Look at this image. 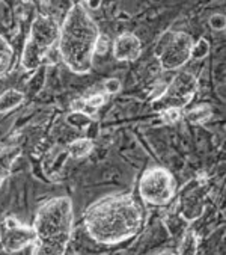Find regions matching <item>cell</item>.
Listing matches in <instances>:
<instances>
[{
	"instance_id": "18",
	"label": "cell",
	"mask_w": 226,
	"mask_h": 255,
	"mask_svg": "<svg viewBox=\"0 0 226 255\" xmlns=\"http://www.w3.org/2000/svg\"><path fill=\"white\" fill-rule=\"evenodd\" d=\"M210 53V41L207 38H199L192 47V58L204 59Z\"/></svg>"
},
{
	"instance_id": "10",
	"label": "cell",
	"mask_w": 226,
	"mask_h": 255,
	"mask_svg": "<svg viewBox=\"0 0 226 255\" xmlns=\"http://www.w3.org/2000/svg\"><path fill=\"white\" fill-rule=\"evenodd\" d=\"M142 53V42L137 35L131 32L121 33L113 41V56L122 62H133Z\"/></svg>"
},
{
	"instance_id": "12",
	"label": "cell",
	"mask_w": 226,
	"mask_h": 255,
	"mask_svg": "<svg viewBox=\"0 0 226 255\" xmlns=\"http://www.w3.org/2000/svg\"><path fill=\"white\" fill-rule=\"evenodd\" d=\"M20 154L21 149L18 146H9L0 149V187L3 186V183L9 177L12 171V165L20 157Z\"/></svg>"
},
{
	"instance_id": "5",
	"label": "cell",
	"mask_w": 226,
	"mask_h": 255,
	"mask_svg": "<svg viewBox=\"0 0 226 255\" xmlns=\"http://www.w3.org/2000/svg\"><path fill=\"white\" fill-rule=\"evenodd\" d=\"M195 41L187 32H166L157 42L155 56L164 71H178L192 59Z\"/></svg>"
},
{
	"instance_id": "16",
	"label": "cell",
	"mask_w": 226,
	"mask_h": 255,
	"mask_svg": "<svg viewBox=\"0 0 226 255\" xmlns=\"http://www.w3.org/2000/svg\"><path fill=\"white\" fill-rule=\"evenodd\" d=\"M211 117H213V109L210 105H198L186 114L187 121L190 124H195V126L205 124Z\"/></svg>"
},
{
	"instance_id": "4",
	"label": "cell",
	"mask_w": 226,
	"mask_h": 255,
	"mask_svg": "<svg viewBox=\"0 0 226 255\" xmlns=\"http://www.w3.org/2000/svg\"><path fill=\"white\" fill-rule=\"evenodd\" d=\"M59 33L61 26L53 17L38 14L33 18L21 53V67L24 71L32 73L41 67L42 61L58 44Z\"/></svg>"
},
{
	"instance_id": "17",
	"label": "cell",
	"mask_w": 226,
	"mask_h": 255,
	"mask_svg": "<svg viewBox=\"0 0 226 255\" xmlns=\"http://www.w3.org/2000/svg\"><path fill=\"white\" fill-rule=\"evenodd\" d=\"M198 245H199V239L198 234L193 230H187L184 233V236L181 237V243H180V249L177 251V254H196L198 252Z\"/></svg>"
},
{
	"instance_id": "22",
	"label": "cell",
	"mask_w": 226,
	"mask_h": 255,
	"mask_svg": "<svg viewBox=\"0 0 226 255\" xmlns=\"http://www.w3.org/2000/svg\"><path fill=\"white\" fill-rule=\"evenodd\" d=\"M86 5H91V6H100L101 2H86Z\"/></svg>"
},
{
	"instance_id": "6",
	"label": "cell",
	"mask_w": 226,
	"mask_h": 255,
	"mask_svg": "<svg viewBox=\"0 0 226 255\" xmlns=\"http://www.w3.org/2000/svg\"><path fill=\"white\" fill-rule=\"evenodd\" d=\"M139 193L149 206L163 207L177 195V181L166 168H149L143 172L139 181Z\"/></svg>"
},
{
	"instance_id": "3",
	"label": "cell",
	"mask_w": 226,
	"mask_h": 255,
	"mask_svg": "<svg viewBox=\"0 0 226 255\" xmlns=\"http://www.w3.org/2000/svg\"><path fill=\"white\" fill-rule=\"evenodd\" d=\"M74 225L73 202L68 196H54L38 209L33 219V254L64 255Z\"/></svg>"
},
{
	"instance_id": "19",
	"label": "cell",
	"mask_w": 226,
	"mask_h": 255,
	"mask_svg": "<svg viewBox=\"0 0 226 255\" xmlns=\"http://www.w3.org/2000/svg\"><path fill=\"white\" fill-rule=\"evenodd\" d=\"M160 115L166 124H177L183 118V114L178 109H166V111H161Z\"/></svg>"
},
{
	"instance_id": "21",
	"label": "cell",
	"mask_w": 226,
	"mask_h": 255,
	"mask_svg": "<svg viewBox=\"0 0 226 255\" xmlns=\"http://www.w3.org/2000/svg\"><path fill=\"white\" fill-rule=\"evenodd\" d=\"M104 89L107 94H116L121 91V82L118 79H109L104 82Z\"/></svg>"
},
{
	"instance_id": "14",
	"label": "cell",
	"mask_w": 226,
	"mask_h": 255,
	"mask_svg": "<svg viewBox=\"0 0 226 255\" xmlns=\"http://www.w3.org/2000/svg\"><path fill=\"white\" fill-rule=\"evenodd\" d=\"M12 65H14V48L3 35H0V79L8 76Z\"/></svg>"
},
{
	"instance_id": "7",
	"label": "cell",
	"mask_w": 226,
	"mask_h": 255,
	"mask_svg": "<svg viewBox=\"0 0 226 255\" xmlns=\"http://www.w3.org/2000/svg\"><path fill=\"white\" fill-rule=\"evenodd\" d=\"M198 91V79L189 71L178 73L172 82L164 86V91L152 100V109L157 112L166 109H178L183 111L193 100Z\"/></svg>"
},
{
	"instance_id": "15",
	"label": "cell",
	"mask_w": 226,
	"mask_h": 255,
	"mask_svg": "<svg viewBox=\"0 0 226 255\" xmlns=\"http://www.w3.org/2000/svg\"><path fill=\"white\" fill-rule=\"evenodd\" d=\"M92 148H94V142L91 139L80 137L67 145V152L73 159H83L92 151Z\"/></svg>"
},
{
	"instance_id": "20",
	"label": "cell",
	"mask_w": 226,
	"mask_h": 255,
	"mask_svg": "<svg viewBox=\"0 0 226 255\" xmlns=\"http://www.w3.org/2000/svg\"><path fill=\"white\" fill-rule=\"evenodd\" d=\"M208 23H210L211 29H214V30H225V27H226V18L223 14H213L210 17Z\"/></svg>"
},
{
	"instance_id": "2",
	"label": "cell",
	"mask_w": 226,
	"mask_h": 255,
	"mask_svg": "<svg viewBox=\"0 0 226 255\" xmlns=\"http://www.w3.org/2000/svg\"><path fill=\"white\" fill-rule=\"evenodd\" d=\"M101 36L100 27L83 2L74 3L61 26L58 53L62 62L74 74H88L92 68L97 44Z\"/></svg>"
},
{
	"instance_id": "9",
	"label": "cell",
	"mask_w": 226,
	"mask_h": 255,
	"mask_svg": "<svg viewBox=\"0 0 226 255\" xmlns=\"http://www.w3.org/2000/svg\"><path fill=\"white\" fill-rule=\"evenodd\" d=\"M35 243L32 225L21 224L15 218H5L0 222V246L6 254H17Z\"/></svg>"
},
{
	"instance_id": "8",
	"label": "cell",
	"mask_w": 226,
	"mask_h": 255,
	"mask_svg": "<svg viewBox=\"0 0 226 255\" xmlns=\"http://www.w3.org/2000/svg\"><path fill=\"white\" fill-rule=\"evenodd\" d=\"M208 195V184L204 177L190 180L180 192L177 202V215L184 224H190L199 219L205 212Z\"/></svg>"
},
{
	"instance_id": "1",
	"label": "cell",
	"mask_w": 226,
	"mask_h": 255,
	"mask_svg": "<svg viewBox=\"0 0 226 255\" xmlns=\"http://www.w3.org/2000/svg\"><path fill=\"white\" fill-rule=\"evenodd\" d=\"M143 213L131 195H109L86 210L85 228L101 245H118L133 239L142 228Z\"/></svg>"
},
{
	"instance_id": "13",
	"label": "cell",
	"mask_w": 226,
	"mask_h": 255,
	"mask_svg": "<svg viewBox=\"0 0 226 255\" xmlns=\"http://www.w3.org/2000/svg\"><path fill=\"white\" fill-rule=\"evenodd\" d=\"M24 98V92L18 89H6L3 94H0V114H9L20 108Z\"/></svg>"
},
{
	"instance_id": "11",
	"label": "cell",
	"mask_w": 226,
	"mask_h": 255,
	"mask_svg": "<svg viewBox=\"0 0 226 255\" xmlns=\"http://www.w3.org/2000/svg\"><path fill=\"white\" fill-rule=\"evenodd\" d=\"M106 94H94V95H89L88 98H79V100H74L71 103V109L73 112H79V114H83L86 115L88 118L91 120H95V115L98 112V109L106 103Z\"/></svg>"
}]
</instances>
